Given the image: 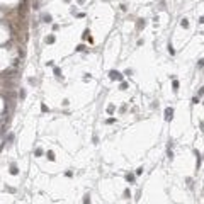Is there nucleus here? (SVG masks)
I'll list each match as a JSON object with an SVG mask.
<instances>
[{"mask_svg": "<svg viewBox=\"0 0 204 204\" xmlns=\"http://www.w3.org/2000/svg\"><path fill=\"white\" fill-rule=\"evenodd\" d=\"M109 77L112 78V80H114V78H117V80H119V78H121V73H119V71H114V70H112V71L109 73Z\"/></svg>", "mask_w": 204, "mask_h": 204, "instance_id": "f257e3e1", "label": "nucleus"}, {"mask_svg": "<svg viewBox=\"0 0 204 204\" xmlns=\"http://www.w3.org/2000/svg\"><path fill=\"white\" fill-rule=\"evenodd\" d=\"M172 116H174V111H172V109H167L165 111V119H172Z\"/></svg>", "mask_w": 204, "mask_h": 204, "instance_id": "f03ea898", "label": "nucleus"}, {"mask_svg": "<svg viewBox=\"0 0 204 204\" xmlns=\"http://www.w3.org/2000/svg\"><path fill=\"white\" fill-rule=\"evenodd\" d=\"M83 204H90V197H88V196L83 197Z\"/></svg>", "mask_w": 204, "mask_h": 204, "instance_id": "7ed1b4c3", "label": "nucleus"}, {"mask_svg": "<svg viewBox=\"0 0 204 204\" xmlns=\"http://www.w3.org/2000/svg\"><path fill=\"white\" fill-rule=\"evenodd\" d=\"M48 158H49V160H55V155H53V151H48Z\"/></svg>", "mask_w": 204, "mask_h": 204, "instance_id": "20e7f679", "label": "nucleus"}, {"mask_svg": "<svg viewBox=\"0 0 204 204\" xmlns=\"http://www.w3.org/2000/svg\"><path fill=\"white\" fill-rule=\"evenodd\" d=\"M172 85H174V90H177V88H179V82L174 80V83H172Z\"/></svg>", "mask_w": 204, "mask_h": 204, "instance_id": "39448f33", "label": "nucleus"}, {"mask_svg": "<svg viewBox=\"0 0 204 204\" xmlns=\"http://www.w3.org/2000/svg\"><path fill=\"white\" fill-rule=\"evenodd\" d=\"M126 179H128V182H133V180H135V177H133V175H128Z\"/></svg>", "mask_w": 204, "mask_h": 204, "instance_id": "423d86ee", "label": "nucleus"}, {"mask_svg": "<svg viewBox=\"0 0 204 204\" xmlns=\"http://www.w3.org/2000/svg\"><path fill=\"white\" fill-rule=\"evenodd\" d=\"M53 41H55V38H53V36H49V38L46 39V43H53Z\"/></svg>", "mask_w": 204, "mask_h": 204, "instance_id": "0eeeda50", "label": "nucleus"}, {"mask_svg": "<svg viewBox=\"0 0 204 204\" xmlns=\"http://www.w3.org/2000/svg\"><path fill=\"white\" fill-rule=\"evenodd\" d=\"M44 20L46 22H51V15H44Z\"/></svg>", "mask_w": 204, "mask_h": 204, "instance_id": "6e6552de", "label": "nucleus"}]
</instances>
